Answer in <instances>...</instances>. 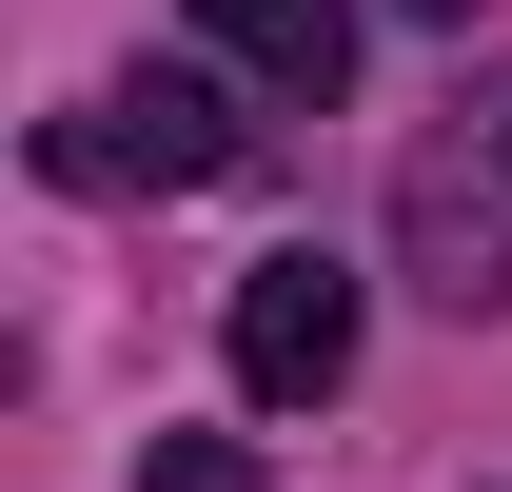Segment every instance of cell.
<instances>
[{
    "label": "cell",
    "mask_w": 512,
    "mask_h": 492,
    "mask_svg": "<svg viewBox=\"0 0 512 492\" xmlns=\"http://www.w3.org/2000/svg\"><path fill=\"white\" fill-rule=\"evenodd\" d=\"M394 237H414V276H434L453 315L512 296V60L453 99L434 138H414V178H394Z\"/></svg>",
    "instance_id": "cell-1"
},
{
    "label": "cell",
    "mask_w": 512,
    "mask_h": 492,
    "mask_svg": "<svg viewBox=\"0 0 512 492\" xmlns=\"http://www.w3.org/2000/svg\"><path fill=\"white\" fill-rule=\"evenodd\" d=\"M197 40L256 60L276 99H335V79H355V0H197Z\"/></svg>",
    "instance_id": "cell-4"
},
{
    "label": "cell",
    "mask_w": 512,
    "mask_h": 492,
    "mask_svg": "<svg viewBox=\"0 0 512 492\" xmlns=\"http://www.w3.org/2000/svg\"><path fill=\"white\" fill-rule=\"evenodd\" d=\"M414 20H473V0H414Z\"/></svg>",
    "instance_id": "cell-6"
},
{
    "label": "cell",
    "mask_w": 512,
    "mask_h": 492,
    "mask_svg": "<svg viewBox=\"0 0 512 492\" xmlns=\"http://www.w3.org/2000/svg\"><path fill=\"white\" fill-rule=\"evenodd\" d=\"M138 492H237V453H217V433H178V453H138Z\"/></svg>",
    "instance_id": "cell-5"
},
{
    "label": "cell",
    "mask_w": 512,
    "mask_h": 492,
    "mask_svg": "<svg viewBox=\"0 0 512 492\" xmlns=\"http://www.w3.org/2000/svg\"><path fill=\"white\" fill-rule=\"evenodd\" d=\"M217 355H237V394H256V414H316L335 374H355V276H335L316 237H296V256H256V276H237V315H217Z\"/></svg>",
    "instance_id": "cell-3"
},
{
    "label": "cell",
    "mask_w": 512,
    "mask_h": 492,
    "mask_svg": "<svg viewBox=\"0 0 512 492\" xmlns=\"http://www.w3.org/2000/svg\"><path fill=\"white\" fill-rule=\"evenodd\" d=\"M237 99H217V79H99V99H79V119H40V178H79V197H197V178H237Z\"/></svg>",
    "instance_id": "cell-2"
}]
</instances>
